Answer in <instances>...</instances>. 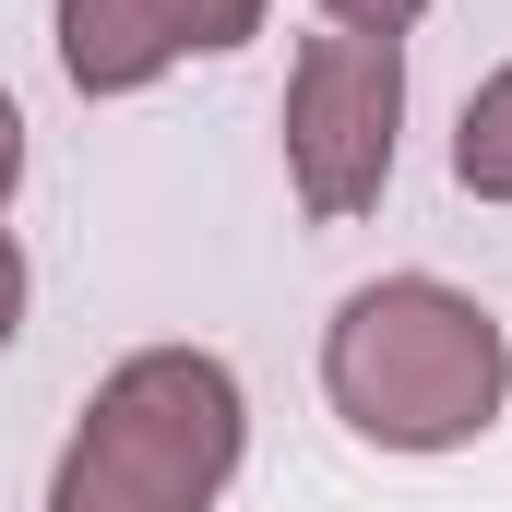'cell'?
I'll list each match as a JSON object with an SVG mask.
<instances>
[{
    "label": "cell",
    "instance_id": "6da1fadb",
    "mask_svg": "<svg viewBox=\"0 0 512 512\" xmlns=\"http://www.w3.org/2000/svg\"><path fill=\"white\" fill-rule=\"evenodd\" d=\"M322 393L382 453H465L512 405V334L453 274H382L322 322Z\"/></svg>",
    "mask_w": 512,
    "mask_h": 512
},
{
    "label": "cell",
    "instance_id": "7a4b0ae2",
    "mask_svg": "<svg viewBox=\"0 0 512 512\" xmlns=\"http://www.w3.org/2000/svg\"><path fill=\"white\" fill-rule=\"evenodd\" d=\"M251 453V405L215 346H143L120 358L84 429L60 441L48 512H215Z\"/></svg>",
    "mask_w": 512,
    "mask_h": 512
},
{
    "label": "cell",
    "instance_id": "3957f363",
    "mask_svg": "<svg viewBox=\"0 0 512 512\" xmlns=\"http://www.w3.org/2000/svg\"><path fill=\"white\" fill-rule=\"evenodd\" d=\"M393 143H405V36H298L286 60V191L310 227H346L370 215L393 179Z\"/></svg>",
    "mask_w": 512,
    "mask_h": 512
},
{
    "label": "cell",
    "instance_id": "277c9868",
    "mask_svg": "<svg viewBox=\"0 0 512 512\" xmlns=\"http://www.w3.org/2000/svg\"><path fill=\"white\" fill-rule=\"evenodd\" d=\"M60 72L84 96H143L155 72H179V48L155 36L143 0H60Z\"/></svg>",
    "mask_w": 512,
    "mask_h": 512
},
{
    "label": "cell",
    "instance_id": "5b68a950",
    "mask_svg": "<svg viewBox=\"0 0 512 512\" xmlns=\"http://www.w3.org/2000/svg\"><path fill=\"white\" fill-rule=\"evenodd\" d=\"M453 191H477V203H512V60L465 96V120H453Z\"/></svg>",
    "mask_w": 512,
    "mask_h": 512
},
{
    "label": "cell",
    "instance_id": "8992f818",
    "mask_svg": "<svg viewBox=\"0 0 512 512\" xmlns=\"http://www.w3.org/2000/svg\"><path fill=\"white\" fill-rule=\"evenodd\" d=\"M143 12H155V36H167L179 60H215V48H251L274 0H143Z\"/></svg>",
    "mask_w": 512,
    "mask_h": 512
},
{
    "label": "cell",
    "instance_id": "52a82bcc",
    "mask_svg": "<svg viewBox=\"0 0 512 512\" xmlns=\"http://www.w3.org/2000/svg\"><path fill=\"white\" fill-rule=\"evenodd\" d=\"M322 12H334L346 36H405V24H417L429 0H322Z\"/></svg>",
    "mask_w": 512,
    "mask_h": 512
},
{
    "label": "cell",
    "instance_id": "ba28073f",
    "mask_svg": "<svg viewBox=\"0 0 512 512\" xmlns=\"http://www.w3.org/2000/svg\"><path fill=\"white\" fill-rule=\"evenodd\" d=\"M24 334V251H12V227H0V346Z\"/></svg>",
    "mask_w": 512,
    "mask_h": 512
},
{
    "label": "cell",
    "instance_id": "9c48e42d",
    "mask_svg": "<svg viewBox=\"0 0 512 512\" xmlns=\"http://www.w3.org/2000/svg\"><path fill=\"white\" fill-rule=\"evenodd\" d=\"M12 191H24V108L0 96V203H12Z\"/></svg>",
    "mask_w": 512,
    "mask_h": 512
}]
</instances>
